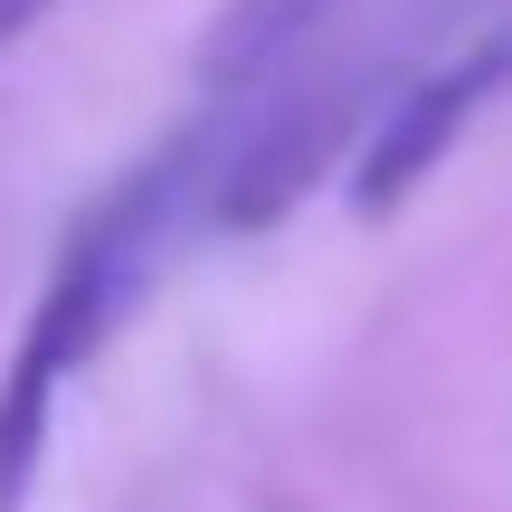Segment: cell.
<instances>
[{
	"label": "cell",
	"mask_w": 512,
	"mask_h": 512,
	"mask_svg": "<svg viewBox=\"0 0 512 512\" xmlns=\"http://www.w3.org/2000/svg\"><path fill=\"white\" fill-rule=\"evenodd\" d=\"M219 171V124L171 133L152 162H133L124 181H105L76 228L57 238V266L38 285V304L19 313V342L0 361V512H19L48 475L57 418H67V389L95 370V351L124 332V313L143 304L152 266H162L171 228H181L190 190Z\"/></svg>",
	"instance_id": "1"
},
{
	"label": "cell",
	"mask_w": 512,
	"mask_h": 512,
	"mask_svg": "<svg viewBox=\"0 0 512 512\" xmlns=\"http://www.w3.org/2000/svg\"><path fill=\"white\" fill-rule=\"evenodd\" d=\"M503 76H512V29L484 38V48H465L456 67L399 86V95L380 105V124H370L361 162H351V200H361L370 219H389V209H399L408 190L456 152V133L475 124V105H494V95H503Z\"/></svg>",
	"instance_id": "2"
},
{
	"label": "cell",
	"mask_w": 512,
	"mask_h": 512,
	"mask_svg": "<svg viewBox=\"0 0 512 512\" xmlns=\"http://www.w3.org/2000/svg\"><path fill=\"white\" fill-rule=\"evenodd\" d=\"M332 10H342V0H228V10L209 19V38H200V86H247V76H266L275 57L304 29H323Z\"/></svg>",
	"instance_id": "3"
},
{
	"label": "cell",
	"mask_w": 512,
	"mask_h": 512,
	"mask_svg": "<svg viewBox=\"0 0 512 512\" xmlns=\"http://www.w3.org/2000/svg\"><path fill=\"white\" fill-rule=\"evenodd\" d=\"M48 10H57V0H0V48H10V38H29Z\"/></svg>",
	"instance_id": "4"
}]
</instances>
